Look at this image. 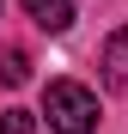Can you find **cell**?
<instances>
[{
	"label": "cell",
	"mask_w": 128,
	"mask_h": 134,
	"mask_svg": "<svg viewBox=\"0 0 128 134\" xmlns=\"http://www.w3.org/2000/svg\"><path fill=\"white\" fill-rule=\"evenodd\" d=\"M43 116H49L55 134H92L98 128V92H85L79 79H49Z\"/></svg>",
	"instance_id": "cell-1"
},
{
	"label": "cell",
	"mask_w": 128,
	"mask_h": 134,
	"mask_svg": "<svg viewBox=\"0 0 128 134\" xmlns=\"http://www.w3.org/2000/svg\"><path fill=\"white\" fill-rule=\"evenodd\" d=\"M25 79H31V55L6 43V49H0V85H25Z\"/></svg>",
	"instance_id": "cell-4"
},
{
	"label": "cell",
	"mask_w": 128,
	"mask_h": 134,
	"mask_svg": "<svg viewBox=\"0 0 128 134\" xmlns=\"http://www.w3.org/2000/svg\"><path fill=\"white\" fill-rule=\"evenodd\" d=\"M98 73H104V85H110V92L128 98V25L110 31V43H104V55H98Z\"/></svg>",
	"instance_id": "cell-2"
},
{
	"label": "cell",
	"mask_w": 128,
	"mask_h": 134,
	"mask_svg": "<svg viewBox=\"0 0 128 134\" xmlns=\"http://www.w3.org/2000/svg\"><path fill=\"white\" fill-rule=\"evenodd\" d=\"M25 12L37 18L43 31H67L73 25V0H25Z\"/></svg>",
	"instance_id": "cell-3"
},
{
	"label": "cell",
	"mask_w": 128,
	"mask_h": 134,
	"mask_svg": "<svg viewBox=\"0 0 128 134\" xmlns=\"http://www.w3.org/2000/svg\"><path fill=\"white\" fill-rule=\"evenodd\" d=\"M0 134H37V116L31 110H0Z\"/></svg>",
	"instance_id": "cell-5"
}]
</instances>
